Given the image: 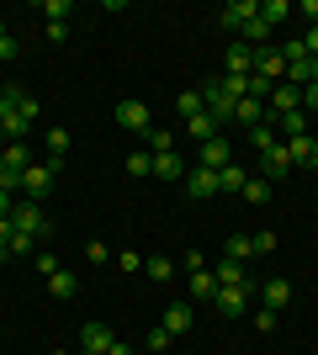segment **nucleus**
Here are the masks:
<instances>
[{
    "instance_id": "obj_1",
    "label": "nucleus",
    "mask_w": 318,
    "mask_h": 355,
    "mask_svg": "<svg viewBox=\"0 0 318 355\" xmlns=\"http://www.w3.org/2000/svg\"><path fill=\"white\" fill-rule=\"evenodd\" d=\"M53 180H59V164H27L21 170V191H27V202H43L48 191H53Z\"/></svg>"
},
{
    "instance_id": "obj_2",
    "label": "nucleus",
    "mask_w": 318,
    "mask_h": 355,
    "mask_svg": "<svg viewBox=\"0 0 318 355\" xmlns=\"http://www.w3.org/2000/svg\"><path fill=\"white\" fill-rule=\"evenodd\" d=\"M223 186H218V170H207V164H191L186 170V196L191 202H207V196H218Z\"/></svg>"
},
{
    "instance_id": "obj_3",
    "label": "nucleus",
    "mask_w": 318,
    "mask_h": 355,
    "mask_svg": "<svg viewBox=\"0 0 318 355\" xmlns=\"http://www.w3.org/2000/svg\"><path fill=\"white\" fill-rule=\"evenodd\" d=\"M255 16H260V0H228L223 11H218V27L244 32V21H255Z\"/></svg>"
},
{
    "instance_id": "obj_4",
    "label": "nucleus",
    "mask_w": 318,
    "mask_h": 355,
    "mask_svg": "<svg viewBox=\"0 0 318 355\" xmlns=\"http://www.w3.org/2000/svg\"><path fill=\"white\" fill-rule=\"evenodd\" d=\"M292 175V154H287V144H276V148H265V154H260V180H287Z\"/></svg>"
},
{
    "instance_id": "obj_5",
    "label": "nucleus",
    "mask_w": 318,
    "mask_h": 355,
    "mask_svg": "<svg viewBox=\"0 0 318 355\" xmlns=\"http://www.w3.org/2000/svg\"><path fill=\"white\" fill-rule=\"evenodd\" d=\"M11 223H16V234H48V218H43V202H21V207L11 212Z\"/></svg>"
},
{
    "instance_id": "obj_6",
    "label": "nucleus",
    "mask_w": 318,
    "mask_h": 355,
    "mask_svg": "<svg viewBox=\"0 0 318 355\" xmlns=\"http://www.w3.org/2000/svg\"><path fill=\"white\" fill-rule=\"evenodd\" d=\"M117 122L127 128V133H138V138L154 128V117H149V106H143V101H117Z\"/></svg>"
},
{
    "instance_id": "obj_7",
    "label": "nucleus",
    "mask_w": 318,
    "mask_h": 355,
    "mask_svg": "<svg viewBox=\"0 0 318 355\" xmlns=\"http://www.w3.org/2000/svg\"><path fill=\"white\" fill-rule=\"evenodd\" d=\"M255 74H265V80H287V59H281V48L276 43H265V48H255Z\"/></svg>"
},
{
    "instance_id": "obj_8",
    "label": "nucleus",
    "mask_w": 318,
    "mask_h": 355,
    "mask_svg": "<svg viewBox=\"0 0 318 355\" xmlns=\"http://www.w3.org/2000/svg\"><path fill=\"white\" fill-rule=\"evenodd\" d=\"M265 112H271V117H287V112H303V90L281 80V85L271 90V101H265Z\"/></svg>"
},
{
    "instance_id": "obj_9",
    "label": "nucleus",
    "mask_w": 318,
    "mask_h": 355,
    "mask_svg": "<svg viewBox=\"0 0 318 355\" xmlns=\"http://www.w3.org/2000/svg\"><path fill=\"white\" fill-rule=\"evenodd\" d=\"M249 292H255L249 282H244V286H218V297H212V308L233 318V313H244V308H249Z\"/></svg>"
},
{
    "instance_id": "obj_10",
    "label": "nucleus",
    "mask_w": 318,
    "mask_h": 355,
    "mask_svg": "<svg viewBox=\"0 0 318 355\" xmlns=\"http://www.w3.org/2000/svg\"><path fill=\"white\" fill-rule=\"evenodd\" d=\"M112 345H117V334H112V329H106L101 318H91V324L80 329V350H96V355H106Z\"/></svg>"
},
{
    "instance_id": "obj_11",
    "label": "nucleus",
    "mask_w": 318,
    "mask_h": 355,
    "mask_svg": "<svg viewBox=\"0 0 318 355\" xmlns=\"http://www.w3.org/2000/svg\"><path fill=\"white\" fill-rule=\"evenodd\" d=\"M186 170H191V164H186L181 154H175V148H170V154H154V180L175 186V180H186Z\"/></svg>"
},
{
    "instance_id": "obj_12",
    "label": "nucleus",
    "mask_w": 318,
    "mask_h": 355,
    "mask_svg": "<svg viewBox=\"0 0 318 355\" xmlns=\"http://www.w3.org/2000/svg\"><path fill=\"white\" fill-rule=\"evenodd\" d=\"M223 74H255V48L233 37V48L223 53Z\"/></svg>"
},
{
    "instance_id": "obj_13",
    "label": "nucleus",
    "mask_w": 318,
    "mask_h": 355,
    "mask_svg": "<svg viewBox=\"0 0 318 355\" xmlns=\"http://www.w3.org/2000/svg\"><path fill=\"white\" fill-rule=\"evenodd\" d=\"M287 154H292V170H318V138L313 133H308V138H292Z\"/></svg>"
},
{
    "instance_id": "obj_14",
    "label": "nucleus",
    "mask_w": 318,
    "mask_h": 355,
    "mask_svg": "<svg viewBox=\"0 0 318 355\" xmlns=\"http://www.w3.org/2000/svg\"><path fill=\"white\" fill-rule=\"evenodd\" d=\"M202 164H207V170H228V164H233V148H228V138H223V133L202 144Z\"/></svg>"
},
{
    "instance_id": "obj_15",
    "label": "nucleus",
    "mask_w": 318,
    "mask_h": 355,
    "mask_svg": "<svg viewBox=\"0 0 318 355\" xmlns=\"http://www.w3.org/2000/svg\"><path fill=\"white\" fill-rule=\"evenodd\" d=\"M260 297H265V308H271V313H281L292 302V282H287V276H271V282L260 286Z\"/></svg>"
},
{
    "instance_id": "obj_16",
    "label": "nucleus",
    "mask_w": 318,
    "mask_h": 355,
    "mask_svg": "<svg viewBox=\"0 0 318 355\" xmlns=\"http://www.w3.org/2000/svg\"><path fill=\"white\" fill-rule=\"evenodd\" d=\"M191 318H197V313H191V302H170L165 318H159V329H170V334H186V329H191Z\"/></svg>"
},
{
    "instance_id": "obj_17",
    "label": "nucleus",
    "mask_w": 318,
    "mask_h": 355,
    "mask_svg": "<svg viewBox=\"0 0 318 355\" xmlns=\"http://www.w3.org/2000/svg\"><path fill=\"white\" fill-rule=\"evenodd\" d=\"M233 122L249 133V128H260V122H271V112H265V101H239L233 106Z\"/></svg>"
},
{
    "instance_id": "obj_18",
    "label": "nucleus",
    "mask_w": 318,
    "mask_h": 355,
    "mask_svg": "<svg viewBox=\"0 0 318 355\" xmlns=\"http://www.w3.org/2000/svg\"><path fill=\"white\" fill-rule=\"evenodd\" d=\"M287 16H297V0H260V21H271V27H281Z\"/></svg>"
},
{
    "instance_id": "obj_19",
    "label": "nucleus",
    "mask_w": 318,
    "mask_h": 355,
    "mask_svg": "<svg viewBox=\"0 0 318 355\" xmlns=\"http://www.w3.org/2000/svg\"><path fill=\"white\" fill-rule=\"evenodd\" d=\"M271 128H281V144H292V138H308V112H287V117H271Z\"/></svg>"
},
{
    "instance_id": "obj_20",
    "label": "nucleus",
    "mask_w": 318,
    "mask_h": 355,
    "mask_svg": "<svg viewBox=\"0 0 318 355\" xmlns=\"http://www.w3.org/2000/svg\"><path fill=\"white\" fill-rule=\"evenodd\" d=\"M218 128H223V122H218V117H212V112H197V117H191V122H186V133H191V138H197V144H207V138H218Z\"/></svg>"
},
{
    "instance_id": "obj_21",
    "label": "nucleus",
    "mask_w": 318,
    "mask_h": 355,
    "mask_svg": "<svg viewBox=\"0 0 318 355\" xmlns=\"http://www.w3.org/2000/svg\"><path fill=\"white\" fill-rule=\"evenodd\" d=\"M212 276H218V286H244V282H249V276H244V266H239V260H228V254L212 266Z\"/></svg>"
},
{
    "instance_id": "obj_22",
    "label": "nucleus",
    "mask_w": 318,
    "mask_h": 355,
    "mask_svg": "<svg viewBox=\"0 0 318 355\" xmlns=\"http://www.w3.org/2000/svg\"><path fill=\"white\" fill-rule=\"evenodd\" d=\"M191 297H197V302H212V297H218V276H212V266L191 270Z\"/></svg>"
},
{
    "instance_id": "obj_23",
    "label": "nucleus",
    "mask_w": 318,
    "mask_h": 355,
    "mask_svg": "<svg viewBox=\"0 0 318 355\" xmlns=\"http://www.w3.org/2000/svg\"><path fill=\"white\" fill-rule=\"evenodd\" d=\"M244 202H249V207H265V202H271V180H260V175H249L244 180Z\"/></svg>"
},
{
    "instance_id": "obj_24",
    "label": "nucleus",
    "mask_w": 318,
    "mask_h": 355,
    "mask_svg": "<svg viewBox=\"0 0 318 355\" xmlns=\"http://www.w3.org/2000/svg\"><path fill=\"white\" fill-rule=\"evenodd\" d=\"M48 292L59 297V302H69V297L80 292V282H75V276H69V270H53V276H48Z\"/></svg>"
},
{
    "instance_id": "obj_25",
    "label": "nucleus",
    "mask_w": 318,
    "mask_h": 355,
    "mask_svg": "<svg viewBox=\"0 0 318 355\" xmlns=\"http://www.w3.org/2000/svg\"><path fill=\"white\" fill-rule=\"evenodd\" d=\"M0 154H6V170H11V175H21V170H27V164H32L27 144H6V148H0Z\"/></svg>"
},
{
    "instance_id": "obj_26",
    "label": "nucleus",
    "mask_w": 318,
    "mask_h": 355,
    "mask_svg": "<svg viewBox=\"0 0 318 355\" xmlns=\"http://www.w3.org/2000/svg\"><path fill=\"white\" fill-rule=\"evenodd\" d=\"M127 175H133V180H149V175H154V154H149V148L127 154Z\"/></svg>"
},
{
    "instance_id": "obj_27",
    "label": "nucleus",
    "mask_w": 318,
    "mask_h": 355,
    "mask_svg": "<svg viewBox=\"0 0 318 355\" xmlns=\"http://www.w3.org/2000/svg\"><path fill=\"white\" fill-rule=\"evenodd\" d=\"M43 144H48V164H59L64 154H69V133H64V128H48Z\"/></svg>"
},
{
    "instance_id": "obj_28",
    "label": "nucleus",
    "mask_w": 318,
    "mask_h": 355,
    "mask_svg": "<svg viewBox=\"0 0 318 355\" xmlns=\"http://www.w3.org/2000/svg\"><path fill=\"white\" fill-rule=\"evenodd\" d=\"M276 144H281V138H276V128H271V122L249 128V148H255V154H265V148H276Z\"/></svg>"
},
{
    "instance_id": "obj_29",
    "label": "nucleus",
    "mask_w": 318,
    "mask_h": 355,
    "mask_svg": "<svg viewBox=\"0 0 318 355\" xmlns=\"http://www.w3.org/2000/svg\"><path fill=\"white\" fill-rule=\"evenodd\" d=\"M175 112H181L186 122L197 117V112H207V106H202V90H181V96H175Z\"/></svg>"
},
{
    "instance_id": "obj_30",
    "label": "nucleus",
    "mask_w": 318,
    "mask_h": 355,
    "mask_svg": "<svg viewBox=\"0 0 318 355\" xmlns=\"http://www.w3.org/2000/svg\"><path fill=\"white\" fill-rule=\"evenodd\" d=\"M143 276H149V282H159V286H165L170 276H175V266H170L165 254H154V260H143Z\"/></svg>"
},
{
    "instance_id": "obj_31",
    "label": "nucleus",
    "mask_w": 318,
    "mask_h": 355,
    "mask_svg": "<svg viewBox=\"0 0 318 355\" xmlns=\"http://www.w3.org/2000/svg\"><path fill=\"white\" fill-rule=\"evenodd\" d=\"M228 260H239V266H244V260H255V244H249V234H233V239H228Z\"/></svg>"
},
{
    "instance_id": "obj_32",
    "label": "nucleus",
    "mask_w": 318,
    "mask_h": 355,
    "mask_svg": "<svg viewBox=\"0 0 318 355\" xmlns=\"http://www.w3.org/2000/svg\"><path fill=\"white\" fill-rule=\"evenodd\" d=\"M143 144H149V154H170V148H175V138H170L165 128H149V133H143Z\"/></svg>"
},
{
    "instance_id": "obj_33",
    "label": "nucleus",
    "mask_w": 318,
    "mask_h": 355,
    "mask_svg": "<svg viewBox=\"0 0 318 355\" xmlns=\"http://www.w3.org/2000/svg\"><path fill=\"white\" fill-rule=\"evenodd\" d=\"M244 180H249V175H244L239 164H228V170H218V186H223V191H244Z\"/></svg>"
},
{
    "instance_id": "obj_34",
    "label": "nucleus",
    "mask_w": 318,
    "mask_h": 355,
    "mask_svg": "<svg viewBox=\"0 0 318 355\" xmlns=\"http://www.w3.org/2000/svg\"><path fill=\"white\" fill-rule=\"evenodd\" d=\"M276 80H265V74H249V101H271Z\"/></svg>"
},
{
    "instance_id": "obj_35",
    "label": "nucleus",
    "mask_w": 318,
    "mask_h": 355,
    "mask_svg": "<svg viewBox=\"0 0 318 355\" xmlns=\"http://www.w3.org/2000/svg\"><path fill=\"white\" fill-rule=\"evenodd\" d=\"M170 340H175V334L154 324V329H149V355H165V350H170Z\"/></svg>"
},
{
    "instance_id": "obj_36",
    "label": "nucleus",
    "mask_w": 318,
    "mask_h": 355,
    "mask_svg": "<svg viewBox=\"0 0 318 355\" xmlns=\"http://www.w3.org/2000/svg\"><path fill=\"white\" fill-rule=\"evenodd\" d=\"M37 11H43L48 21H64V16L75 11V6H69V0H43V6H37Z\"/></svg>"
},
{
    "instance_id": "obj_37",
    "label": "nucleus",
    "mask_w": 318,
    "mask_h": 355,
    "mask_svg": "<svg viewBox=\"0 0 318 355\" xmlns=\"http://www.w3.org/2000/svg\"><path fill=\"white\" fill-rule=\"evenodd\" d=\"M281 59H287V64H303V59H308L303 37H287V43H281Z\"/></svg>"
},
{
    "instance_id": "obj_38",
    "label": "nucleus",
    "mask_w": 318,
    "mask_h": 355,
    "mask_svg": "<svg viewBox=\"0 0 318 355\" xmlns=\"http://www.w3.org/2000/svg\"><path fill=\"white\" fill-rule=\"evenodd\" d=\"M21 53V43H16L11 32H6V21H0V59H16Z\"/></svg>"
},
{
    "instance_id": "obj_39",
    "label": "nucleus",
    "mask_w": 318,
    "mask_h": 355,
    "mask_svg": "<svg viewBox=\"0 0 318 355\" xmlns=\"http://www.w3.org/2000/svg\"><path fill=\"white\" fill-rule=\"evenodd\" d=\"M85 260H91V266H106V260H112V250L96 239V244H85Z\"/></svg>"
},
{
    "instance_id": "obj_40",
    "label": "nucleus",
    "mask_w": 318,
    "mask_h": 355,
    "mask_svg": "<svg viewBox=\"0 0 318 355\" xmlns=\"http://www.w3.org/2000/svg\"><path fill=\"white\" fill-rule=\"evenodd\" d=\"M249 244H255V254H271V250H276V234H265V228H260V234H249Z\"/></svg>"
},
{
    "instance_id": "obj_41",
    "label": "nucleus",
    "mask_w": 318,
    "mask_h": 355,
    "mask_svg": "<svg viewBox=\"0 0 318 355\" xmlns=\"http://www.w3.org/2000/svg\"><path fill=\"white\" fill-rule=\"evenodd\" d=\"M297 16H303L308 27H318V0H297Z\"/></svg>"
},
{
    "instance_id": "obj_42",
    "label": "nucleus",
    "mask_w": 318,
    "mask_h": 355,
    "mask_svg": "<svg viewBox=\"0 0 318 355\" xmlns=\"http://www.w3.org/2000/svg\"><path fill=\"white\" fill-rule=\"evenodd\" d=\"M6 250H11V254H27L32 250V234H11V239H6Z\"/></svg>"
},
{
    "instance_id": "obj_43",
    "label": "nucleus",
    "mask_w": 318,
    "mask_h": 355,
    "mask_svg": "<svg viewBox=\"0 0 318 355\" xmlns=\"http://www.w3.org/2000/svg\"><path fill=\"white\" fill-rule=\"evenodd\" d=\"M117 266H122V270H143V254H133V250H122V254H117Z\"/></svg>"
},
{
    "instance_id": "obj_44",
    "label": "nucleus",
    "mask_w": 318,
    "mask_h": 355,
    "mask_svg": "<svg viewBox=\"0 0 318 355\" xmlns=\"http://www.w3.org/2000/svg\"><path fill=\"white\" fill-rule=\"evenodd\" d=\"M255 329H260V334H271V329H276V313L260 308V313H255Z\"/></svg>"
},
{
    "instance_id": "obj_45",
    "label": "nucleus",
    "mask_w": 318,
    "mask_h": 355,
    "mask_svg": "<svg viewBox=\"0 0 318 355\" xmlns=\"http://www.w3.org/2000/svg\"><path fill=\"white\" fill-rule=\"evenodd\" d=\"M303 48H308V59H318V27L303 32Z\"/></svg>"
},
{
    "instance_id": "obj_46",
    "label": "nucleus",
    "mask_w": 318,
    "mask_h": 355,
    "mask_svg": "<svg viewBox=\"0 0 318 355\" xmlns=\"http://www.w3.org/2000/svg\"><path fill=\"white\" fill-rule=\"evenodd\" d=\"M303 112H318V85H308V90H303Z\"/></svg>"
},
{
    "instance_id": "obj_47",
    "label": "nucleus",
    "mask_w": 318,
    "mask_h": 355,
    "mask_svg": "<svg viewBox=\"0 0 318 355\" xmlns=\"http://www.w3.org/2000/svg\"><path fill=\"white\" fill-rule=\"evenodd\" d=\"M16 212V202H11V191H0V218H11Z\"/></svg>"
},
{
    "instance_id": "obj_48",
    "label": "nucleus",
    "mask_w": 318,
    "mask_h": 355,
    "mask_svg": "<svg viewBox=\"0 0 318 355\" xmlns=\"http://www.w3.org/2000/svg\"><path fill=\"white\" fill-rule=\"evenodd\" d=\"M11 234H16V223H11V218H0V244H6Z\"/></svg>"
},
{
    "instance_id": "obj_49",
    "label": "nucleus",
    "mask_w": 318,
    "mask_h": 355,
    "mask_svg": "<svg viewBox=\"0 0 318 355\" xmlns=\"http://www.w3.org/2000/svg\"><path fill=\"white\" fill-rule=\"evenodd\" d=\"M106 355H133V345H122V340H117V345H112Z\"/></svg>"
},
{
    "instance_id": "obj_50",
    "label": "nucleus",
    "mask_w": 318,
    "mask_h": 355,
    "mask_svg": "<svg viewBox=\"0 0 318 355\" xmlns=\"http://www.w3.org/2000/svg\"><path fill=\"white\" fill-rule=\"evenodd\" d=\"M6 144H11V138H6V128H0V148H6Z\"/></svg>"
},
{
    "instance_id": "obj_51",
    "label": "nucleus",
    "mask_w": 318,
    "mask_h": 355,
    "mask_svg": "<svg viewBox=\"0 0 318 355\" xmlns=\"http://www.w3.org/2000/svg\"><path fill=\"white\" fill-rule=\"evenodd\" d=\"M313 85H318V59H313Z\"/></svg>"
},
{
    "instance_id": "obj_52",
    "label": "nucleus",
    "mask_w": 318,
    "mask_h": 355,
    "mask_svg": "<svg viewBox=\"0 0 318 355\" xmlns=\"http://www.w3.org/2000/svg\"><path fill=\"white\" fill-rule=\"evenodd\" d=\"M75 355H96V350H75Z\"/></svg>"
},
{
    "instance_id": "obj_53",
    "label": "nucleus",
    "mask_w": 318,
    "mask_h": 355,
    "mask_svg": "<svg viewBox=\"0 0 318 355\" xmlns=\"http://www.w3.org/2000/svg\"><path fill=\"white\" fill-rule=\"evenodd\" d=\"M53 355H69V350H53Z\"/></svg>"
},
{
    "instance_id": "obj_54",
    "label": "nucleus",
    "mask_w": 318,
    "mask_h": 355,
    "mask_svg": "<svg viewBox=\"0 0 318 355\" xmlns=\"http://www.w3.org/2000/svg\"><path fill=\"white\" fill-rule=\"evenodd\" d=\"M133 355H138V350H133Z\"/></svg>"
}]
</instances>
